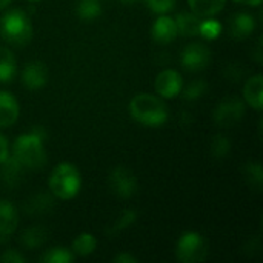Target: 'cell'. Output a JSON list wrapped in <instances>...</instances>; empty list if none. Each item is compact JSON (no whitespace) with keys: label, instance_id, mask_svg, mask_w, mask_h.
Wrapping results in <instances>:
<instances>
[{"label":"cell","instance_id":"cell-1","mask_svg":"<svg viewBox=\"0 0 263 263\" xmlns=\"http://www.w3.org/2000/svg\"><path fill=\"white\" fill-rule=\"evenodd\" d=\"M43 139V128L35 126L31 133H25L14 140L11 153L25 166V170H40L46 165L48 156Z\"/></svg>","mask_w":263,"mask_h":263},{"label":"cell","instance_id":"cell-2","mask_svg":"<svg viewBox=\"0 0 263 263\" xmlns=\"http://www.w3.org/2000/svg\"><path fill=\"white\" fill-rule=\"evenodd\" d=\"M133 119L145 126H160L168 120V108L163 100L153 94H137L129 103Z\"/></svg>","mask_w":263,"mask_h":263},{"label":"cell","instance_id":"cell-3","mask_svg":"<svg viewBox=\"0 0 263 263\" xmlns=\"http://www.w3.org/2000/svg\"><path fill=\"white\" fill-rule=\"evenodd\" d=\"M2 37L12 46H26L32 39V25L28 14L22 9H11L0 17Z\"/></svg>","mask_w":263,"mask_h":263},{"label":"cell","instance_id":"cell-4","mask_svg":"<svg viewBox=\"0 0 263 263\" xmlns=\"http://www.w3.org/2000/svg\"><path fill=\"white\" fill-rule=\"evenodd\" d=\"M49 190L51 193L60 200H71L74 199L82 186V176L80 171L68 162L59 163L49 177Z\"/></svg>","mask_w":263,"mask_h":263},{"label":"cell","instance_id":"cell-5","mask_svg":"<svg viewBox=\"0 0 263 263\" xmlns=\"http://www.w3.org/2000/svg\"><path fill=\"white\" fill-rule=\"evenodd\" d=\"M210 247L206 239L194 231L182 234L176 245V257L182 263L203 262L208 256Z\"/></svg>","mask_w":263,"mask_h":263},{"label":"cell","instance_id":"cell-6","mask_svg":"<svg viewBox=\"0 0 263 263\" xmlns=\"http://www.w3.org/2000/svg\"><path fill=\"white\" fill-rule=\"evenodd\" d=\"M245 116V102L240 97L230 96L219 102L213 112V119L220 128H233Z\"/></svg>","mask_w":263,"mask_h":263},{"label":"cell","instance_id":"cell-7","mask_svg":"<svg viewBox=\"0 0 263 263\" xmlns=\"http://www.w3.org/2000/svg\"><path fill=\"white\" fill-rule=\"evenodd\" d=\"M109 188L122 199H129L137 191V179L134 173L125 166H117L109 174Z\"/></svg>","mask_w":263,"mask_h":263},{"label":"cell","instance_id":"cell-8","mask_svg":"<svg viewBox=\"0 0 263 263\" xmlns=\"http://www.w3.org/2000/svg\"><path fill=\"white\" fill-rule=\"evenodd\" d=\"M211 60V52L203 43H190L182 52V66L186 71L197 72L208 66Z\"/></svg>","mask_w":263,"mask_h":263},{"label":"cell","instance_id":"cell-9","mask_svg":"<svg viewBox=\"0 0 263 263\" xmlns=\"http://www.w3.org/2000/svg\"><path fill=\"white\" fill-rule=\"evenodd\" d=\"M183 79L174 69H163L154 80V89L162 99H174L182 92Z\"/></svg>","mask_w":263,"mask_h":263},{"label":"cell","instance_id":"cell-10","mask_svg":"<svg viewBox=\"0 0 263 263\" xmlns=\"http://www.w3.org/2000/svg\"><path fill=\"white\" fill-rule=\"evenodd\" d=\"M22 82H23L25 88H28L31 91L43 88L48 82L46 65L40 60H32V62L26 63L22 71Z\"/></svg>","mask_w":263,"mask_h":263},{"label":"cell","instance_id":"cell-11","mask_svg":"<svg viewBox=\"0 0 263 263\" xmlns=\"http://www.w3.org/2000/svg\"><path fill=\"white\" fill-rule=\"evenodd\" d=\"M151 34L153 39L160 43V45H166L171 43L176 37H177V26H176V20L170 15H160L154 20L153 28H151Z\"/></svg>","mask_w":263,"mask_h":263},{"label":"cell","instance_id":"cell-12","mask_svg":"<svg viewBox=\"0 0 263 263\" xmlns=\"http://www.w3.org/2000/svg\"><path fill=\"white\" fill-rule=\"evenodd\" d=\"M18 223V216L15 208L6 202H0V243H5L9 240V237L14 234Z\"/></svg>","mask_w":263,"mask_h":263},{"label":"cell","instance_id":"cell-13","mask_svg":"<svg viewBox=\"0 0 263 263\" xmlns=\"http://www.w3.org/2000/svg\"><path fill=\"white\" fill-rule=\"evenodd\" d=\"M23 173H25V166L11 154H8V157L0 163V177H2V182L9 186V188H14L17 186L22 179H23Z\"/></svg>","mask_w":263,"mask_h":263},{"label":"cell","instance_id":"cell-14","mask_svg":"<svg viewBox=\"0 0 263 263\" xmlns=\"http://www.w3.org/2000/svg\"><path fill=\"white\" fill-rule=\"evenodd\" d=\"M20 114L18 102L6 91H0V128L12 126Z\"/></svg>","mask_w":263,"mask_h":263},{"label":"cell","instance_id":"cell-15","mask_svg":"<svg viewBox=\"0 0 263 263\" xmlns=\"http://www.w3.org/2000/svg\"><path fill=\"white\" fill-rule=\"evenodd\" d=\"M243 97H245V102L257 109V111H262L263 108V77L262 74H256V76H251L245 86H243Z\"/></svg>","mask_w":263,"mask_h":263},{"label":"cell","instance_id":"cell-16","mask_svg":"<svg viewBox=\"0 0 263 263\" xmlns=\"http://www.w3.org/2000/svg\"><path fill=\"white\" fill-rule=\"evenodd\" d=\"M256 29V20L251 14L239 12L234 14L230 22V32L234 39H245Z\"/></svg>","mask_w":263,"mask_h":263},{"label":"cell","instance_id":"cell-17","mask_svg":"<svg viewBox=\"0 0 263 263\" xmlns=\"http://www.w3.org/2000/svg\"><path fill=\"white\" fill-rule=\"evenodd\" d=\"M174 20H176V26H177V34H182L185 37L199 35L202 17L196 15L194 12H180V14H177V17Z\"/></svg>","mask_w":263,"mask_h":263},{"label":"cell","instance_id":"cell-18","mask_svg":"<svg viewBox=\"0 0 263 263\" xmlns=\"http://www.w3.org/2000/svg\"><path fill=\"white\" fill-rule=\"evenodd\" d=\"M225 3L227 0H188L191 12H194L202 18L219 14L223 9Z\"/></svg>","mask_w":263,"mask_h":263},{"label":"cell","instance_id":"cell-19","mask_svg":"<svg viewBox=\"0 0 263 263\" xmlns=\"http://www.w3.org/2000/svg\"><path fill=\"white\" fill-rule=\"evenodd\" d=\"M54 206V200L48 194H35L31 199H28L25 205V211L28 216H43L49 213Z\"/></svg>","mask_w":263,"mask_h":263},{"label":"cell","instance_id":"cell-20","mask_svg":"<svg viewBox=\"0 0 263 263\" xmlns=\"http://www.w3.org/2000/svg\"><path fill=\"white\" fill-rule=\"evenodd\" d=\"M46 239H48V231L42 225H34V227L25 230L22 233V237H20L23 247L25 248H29V250H34V248L42 247L46 242Z\"/></svg>","mask_w":263,"mask_h":263},{"label":"cell","instance_id":"cell-21","mask_svg":"<svg viewBox=\"0 0 263 263\" xmlns=\"http://www.w3.org/2000/svg\"><path fill=\"white\" fill-rule=\"evenodd\" d=\"M15 69L17 63L14 54L8 48L0 46V83L11 82L15 74Z\"/></svg>","mask_w":263,"mask_h":263},{"label":"cell","instance_id":"cell-22","mask_svg":"<svg viewBox=\"0 0 263 263\" xmlns=\"http://www.w3.org/2000/svg\"><path fill=\"white\" fill-rule=\"evenodd\" d=\"M96 247H97L96 237L89 233H82L72 242V253L80 257H86L96 251Z\"/></svg>","mask_w":263,"mask_h":263},{"label":"cell","instance_id":"cell-23","mask_svg":"<svg viewBox=\"0 0 263 263\" xmlns=\"http://www.w3.org/2000/svg\"><path fill=\"white\" fill-rule=\"evenodd\" d=\"M136 220H137V213H136L134 210H123V211L116 217V220L108 227L106 233H108L109 236H116V234L122 233L123 230L129 228Z\"/></svg>","mask_w":263,"mask_h":263},{"label":"cell","instance_id":"cell-24","mask_svg":"<svg viewBox=\"0 0 263 263\" xmlns=\"http://www.w3.org/2000/svg\"><path fill=\"white\" fill-rule=\"evenodd\" d=\"M77 15L85 20V22H91L96 20L100 12H102V6L99 0H79L77 2V8H76Z\"/></svg>","mask_w":263,"mask_h":263},{"label":"cell","instance_id":"cell-25","mask_svg":"<svg viewBox=\"0 0 263 263\" xmlns=\"http://www.w3.org/2000/svg\"><path fill=\"white\" fill-rule=\"evenodd\" d=\"M243 176L250 188L260 191L263 185V168L259 162H250L243 168Z\"/></svg>","mask_w":263,"mask_h":263},{"label":"cell","instance_id":"cell-26","mask_svg":"<svg viewBox=\"0 0 263 263\" xmlns=\"http://www.w3.org/2000/svg\"><path fill=\"white\" fill-rule=\"evenodd\" d=\"M40 262L43 263H72L74 262V254L63 248V247H55L48 250L42 257Z\"/></svg>","mask_w":263,"mask_h":263},{"label":"cell","instance_id":"cell-27","mask_svg":"<svg viewBox=\"0 0 263 263\" xmlns=\"http://www.w3.org/2000/svg\"><path fill=\"white\" fill-rule=\"evenodd\" d=\"M222 32V25L219 20L216 18H210V17H205L202 18L200 22V29H199V35L205 37L206 40H213V39H217Z\"/></svg>","mask_w":263,"mask_h":263},{"label":"cell","instance_id":"cell-28","mask_svg":"<svg viewBox=\"0 0 263 263\" xmlns=\"http://www.w3.org/2000/svg\"><path fill=\"white\" fill-rule=\"evenodd\" d=\"M231 151V142L223 134H216L211 142V154L216 159H225Z\"/></svg>","mask_w":263,"mask_h":263},{"label":"cell","instance_id":"cell-29","mask_svg":"<svg viewBox=\"0 0 263 263\" xmlns=\"http://www.w3.org/2000/svg\"><path fill=\"white\" fill-rule=\"evenodd\" d=\"M206 89H208V85H206L205 80H194V82H191V83L185 88L183 97H185L186 100H196V99L202 97V96L206 92Z\"/></svg>","mask_w":263,"mask_h":263},{"label":"cell","instance_id":"cell-30","mask_svg":"<svg viewBox=\"0 0 263 263\" xmlns=\"http://www.w3.org/2000/svg\"><path fill=\"white\" fill-rule=\"evenodd\" d=\"M145 2H146L148 8L157 14H166L176 5V0H145Z\"/></svg>","mask_w":263,"mask_h":263},{"label":"cell","instance_id":"cell-31","mask_svg":"<svg viewBox=\"0 0 263 263\" xmlns=\"http://www.w3.org/2000/svg\"><path fill=\"white\" fill-rule=\"evenodd\" d=\"M0 262L3 263H25V257L15 250H8L0 256Z\"/></svg>","mask_w":263,"mask_h":263},{"label":"cell","instance_id":"cell-32","mask_svg":"<svg viewBox=\"0 0 263 263\" xmlns=\"http://www.w3.org/2000/svg\"><path fill=\"white\" fill-rule=\"evenodd\" d=\"M243 66L242 65H234V66H228V69L225 71V74L233 79V80H240L242 76H243Z\"/></svg>","mask_w":263,"mask_h":263},{"label":"cell","instance_id":"cell-33","mask_svg":"<svg viewBox=\"0 0 263 263\" xmlns=\"http://www.w3.org/2000/svg\"><path fill=\"white\" fill-rule=\"evenodd\" d=\"M114 263H137V259L128 253H122V254H117L114 259H112Z\"/></svg>","mask_w":263,"mask_h":263},{"label":"cell","instance_id":"cell-34","mask_svg":"<svg viewBox=\"0 0 263 263\" xmlns=\"http://www.w3.org/2000/svg\"><path fill=\"white\" fill-rule=\"evenodd\" d=\"M9 154V149H8V140L0 134V163L8 157Z\"/></svg>","mask_w":263,"mask_h":263},{"label":"cell","instance_id":"cell-35","mask_svg":"<svg viewBox=\"0 0 263 263\" xmlns=\"http://www.w3.org/2000/svg\"><path fill=\"white\" fill-rule=\"evenodd\" d=\"M237 3H245V5H250V6H259L262 3V0H234Z\"/></svg>","mask_w":263,"mask_h":263},{"label":"cell","instance_id":"cell-36","mask_svg":"<svg viewBox=\"0 0 263 263\" xmlns=\"http://www.w3.org/2000/svg\"><path fill=\"white\" fill-rule=\"evenodd\" d=\"M11 2H12V0H0V11L5 9V8H8V6L11 5Z\"/></svg>","mask_w":263,"mask_h":263},{"label":"cell","instance_id":"cell-37","mask_svg":"<svg viewBox=\"0 0 263 263\" xmlns=\"http://www.w3.org/2000/svg\"><path fill=\"white\" fill-rule=\"evenodd\" d=\"M123 3H133V2H137V0H122Z\"/></svg>","mask_w":263,"mask_h":263},{"label":"cell","instance_id":"cell-38","mask_svg":"<svg viewBox=\"0 0 263 263\" xmlns=\"http://www.w3.org/2000/svg\"><path fill=\"white\" fill-rule=\"evenodd\" d=\"M28 2H39V0H28Z\"/></svg>","mask_w":263,"mask_h":263}]
</instances>
